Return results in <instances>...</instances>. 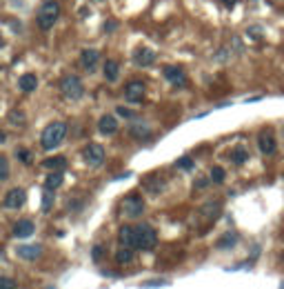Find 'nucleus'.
<instances>
[{
    "label": "nucleus",
    "mask_w": 284,
    "mask_h": 289,
    "mask_svg": "<svg viewBox=\"0 0 284 289\" xmlns=\"http://www.w3.org/2000/svg\"><path fill=\"white\" fill-rule=\"evenodd\" d=\"M158 245V234L151 225H138L135 227V249L153 251Z\"/></svg>",
    "instance_id": "nucleus-3"
},
{
    "label": "nucleus",
    "mask_w": 284,
    "mask_h": 289,
    "mask_svg": "<svg viewBox=\"0 0 284 289\" xmlns=\"http://www.w3.org/2000/svg\"><path fill=\"white\" fill-rule=\"evenodd\" d=\"M145 92L147 87L142 80H131L129 85L125 87V98L129 102H142V98H145Z\"/></svg>",
    "instance_id": "nucleus-7"
},
{
    "label": "nucleus",
    "mask_w": 284,
    "mask_h": 289,
    "mask_svg": "<svg viewBox=\"0 0 284 289\" xmlns=\"http://www.w3.org/2000/svg\"><path fill=\"white\" fill-rule=\"evenodd\" d=\"M211 180H213V183H218V185L224 183V169H222V167H213L211 169Z\"/></svg>",
    "instance_id": "nucleus-29"
},
{
    "label": "nucleus",
    "mask_w": 284,
    "mask_h": 289,
    "mask_svg": "<svg viewBox=\"0 0 284 289\" xmlns=\"http://www.w3.org/2000/svg\"><path fill=\"white\" fill-rule=\"evenodd\" d=\"M91 256H93V260H100V258H102V247H100V245H96V247H93Z\"/></svg>",
    "instance_id": "nucleus-34"
},
{
    "label": "nucleus",
    "mask_w": 284,
    "mask_h": 289,
    "mask_svg": "<svg viewBox=\"0 0 284 289\" xmlns=\"http://www.w3.org/2000/svg\"><path fill=\"white\" fill-rule=\"evenodd\" d=\"M16 156H18V160L22 165H31V158H34L29 149H18V151H16Z\"/></svg>",
    "instance_id": "nucleus-28"
},
{
    "label": "nucleus",
    "mask_w": 284,
    "mask_h": 289,
    "mask_svg": "<svg viewBox=\"0 0 284 289\" xmlns=\"http://www.w3.org/2000/svg\"><path fill=\"white\" fill-rule=\"evenodd\" d=\"M51 205H53V193H51V189H47L44 196H43V212H49Z\"/></svg>",
    "instance_id": "nucleus-31"
},
{
    "label": "nucleus",
    "mask_w": 284,
    "mask_h": 289,
    "mask_svg": "<svg viewBox=\"0 0 284 289\" xmlns=\"http://www.w3.org/2000/svg\"><path fill=\"white\" fill-rule=\"evenodd\" d=\"M65 136H67V122L56 120V122H51V125L44 127L43 136H40V144H43L44 151H51L63 143Z\"/></svg>",
    "instance_id": "nucleus-1"
},
{
    "label": "nucleus",
    "mask_w": 284,
    "mask_h": 289,
    "mask_svg": "<svg viewBox=\"0 0 284 289\" xmlns=\"http://www.w3.org/2000/svg\"><path fill=\"white\" fill-rule=\"evenodd\" d=\"M24 200H27V192L20 189V187H16V189H11V192H7L2 205H5L7 209H20L24 205Z\"/></svg>",
    "instance_id": "nucleus-8"
},
{
    "label": "nucleus",
    "mask_w": 284,
    "mask_h": 289,
    "mask_svg": "<svg viewBox=\"0 0 284 289\" xmlns=\"http://www.w3.org/2000/svg\"><path fill=\"white\" fill-rule=\"evenodd\" d=\"M43 167L49 169V171H63V169L67 167V158H65V156H53V158L44 160Z\"/></svg>",
    "instance_id": "nucleus-18"
},
{
    "label": "nucleus",
    "mask_w": 284,
    "mask_h": 289,
    "mask_svg": "<svg viewBox=\"0 0 284 289\" xmlns=\"http://www.w3.org/2000/svg\"><path fill=\"white\" fill-rule=\"evenodd\" d=\"M24 120H27V118H24V114H22V111H18V109L9 111V122H11V125L22 127V125H24Z\"/></svg>",
    "instance_id": "nucleus-26"
},
{
    "label": "nucleus",
    "mask_w": 284,
    "mask_h": 289,
    "mask_svg": "<svg viewBox=\"0 0 284 289\" xmlns=\"http://www.w3.org/2000/svg\"><path fill=\"white\" fill-rule=\"evenodd\" d=\"M120 209H122L125 216L138 218V216H142V212H145V200H142L140 196H127L125 200L120 202Z\"/></svg>",
    "instance_id": "nucleus-6"
},
{
    "label": "nucleus",
    "mask_w": 284,
    "mask_h": 289,
    "mask_svg": "<svg viewBox=\"0 0 284 289\" xmlns=\"http://www.w3.org/2000/svg\"><path fill=\"white\" fill-rule=\"evenodd\" d=\"M16 254L22 260H38L40 254H43V247L40 245H20L18 249H16Z\"/></svg>",
    "instance_id": "nucleus-15"
},
{
    "label": "nucleus",
    "mask_w": 284,
    "mask_h": 289,
    "mask_svg": "<svg viewBox=\"0 0 284 289\" xmlns=\"http://www.w3.org/2000/svg\"><path fill=\"white\" fill-rule=\"evenodd\" d=\"M118 241H120V245L133 249L135 247V227H129V225L120 227V231H118Z\"/></svg>",
    "instance_id": "nucleus-16"
},
{
    "label": "nucleus",
    "mask_w": 284,
    "mask_h": 289,
    "mask_svg": "<svg viewBox=\"0 0 284 289\" xmlns=\"http://www.w3.org/2000/svg\"><path fill=\"white\" fill-rule=\"evenodd\" d=\"M58 18H60V5L56 0H44L43 7L38 9V16H36L38 27L43 29V31H47V29H51L53 24H56Z\"/></svg>",
    "instance_id": "nucleus-2"
},
{
    "label": "nucleus",
    "mask_w": 284,
    "mask_h": 289,
    "mask_svg": "<svg viewBox=\"0 0 284 289\" xmlns=\"http://www.w3.org/2000/svg\"><path fill=\"white\" fill-rule=\"evenodd\" d=\"M82 158H85V163H87L89 167H100V165L105 163V147L98 143L87 144V147L82 149Z\"/></svg>",
    "instance_id": "nucleus-5"
},
{
    "label": "nucleus",
    "mask_w": 284,
    "mask_h": 289,
    "mask_svg": "<svg viewBox=\"0 0 284 289\" xmlns=\"http://www.w3.org/2000/svg\"><path fill=\"white\" fill-rule=\"evenodd\" d=\"M175 165H178L180 169H193V160L189 158V156H184V158H180Z\"/></svg>",
    "instance_id": "nucleus-32"
},
{
    "label": "nucleus",
    "mask_w": 284,
    "mask_h": 289,
    "mask_svg": "<svg viewBox=\"0 0 284 289\" xmlns=\"http://www.w3.org/2000/svg\"><path fill=\"white\" fill-rule=\"evenodd\" d=\"M236 242H238L236 234H224V236H222L220 241L216 242V247H218V249H229V247H233Z\"/></svg>",
    "instance_id": "nucleus-24"
},
{
    "label": "nucleus",
    "mask_w": 284,
    "mask_h": 289,
    "mask_svg": "<svg viewBox=\"0 0 284 289\" xmlns=\"http://www.w3.org/2000/svg\"><path fill=\"white\" fill-rule=\"evenodd\" d=\"M145 187H147V192H149L151 196H158V193L164 189V183H162L160 178H149V180H147Z\"/></svg>",
    "instance_id": "nucleus-23"
},
{
    "label": "nucleus",
    "mask_w": 284,
    "mask_h": 289,
    "mask_svg": "<svg viewBox=\"0 0 284 289\" xmlns=\"http://www.w3.org/2000/svg\"><path fill=\"white\" fill-rule=\"evenodd\" d=\"M2 45H5V40H2V36H0V49H2Z\"/></svg>",
    "instance_id": "nucleus-38"
},
{
    "label": "nucleus",
    "mask_w": 284,
    "mask_h": 289,
    "mask_svg": "<svg viewBox=\"0 0 284 289\" xmlns=\"http://www.w3.org/2000/svg\"><path fill=\"white\" fill-rule=\"evenodd\" d=\"M5 140H7V134H5V131H0V144L5 143Z\"/></svg>",
    "instance_id": "nucleus-37"
},
{
    "label": "nucleus",
    "mask_w": 284,
    "mask_h": 289,
    "mask_svg": "<svg viewBox=\"0 0 284 289\" xmlns=\"http://www.w3.org/2000/svg\"><path fill=\"white\" fill-rule=\"evenodd\" d=\"M258 144H260V151L266 156L275 154V138L271 131H262L260 136H258Z\"/></svg>",
    "instance_id": "nucleus-13"
},
{
    "label": "nucleus",
    "mask_w": 284,
    "mask_h": 289,
    "mask_svg": "<svg viewBox=\"0 0 284 289\" xmlns=\"http://www.w3.org/2000/svg\"><path fill=\"white\" fill-rule=\"evenodd\" d=\"M131 260H133V249L122 245L120 249L116 251V263H118V265H129Z\"/></svg>",
    "instance_id": "nucleus-21"
},
{
    "label": "nucleus",
    "mask_w": 284,
    "mask_h": 289,
    "mask_svg": "<svg viewBox=\"0 0 284 289\" xmlns=\"http://www.w3.org/2000/svg\"><path fill=\"white\" fill-rule=\"evenodd\" d=\"M231 160L236 165H244L246 160H249V151H246V147H242V144H238L236 149L231 151Z\"/></svg>",
    "instance_id": "nucleus-22"
},
{
    "label": "nucleus",
    "mask_w": 284,
    "mask_h": 289,
    "mask_svg": "<svg viewBox=\"0 0 284 289\" xmlns=\"http://www.w3.org/2000/svg\"><path fill=\"white\" fill-rule=\"evenodd\" d=\"M102 72H105V78L109 82H116L118 80V73H120V65H118L116 60H107Z\"/></svg>",
    "instance_id": "nucleus-19"
},
{
    "label": "nucleus",
    "mask_w": 284,
    "mask_h": 289,
    "mask_svg": "<svg viewBox=\"0 0 284 289\" xmlns=\"http://www.w3.org/2000/svg\"><path fill=\"white\" fill-rule=\"evenodd\" d=\"M18 87H20V92H24V94L36 92V87H38V78H36V73H24V76H20Z\"/></svg>",
    "instance_id": "nucleus-17"
},
{
    "label": "nucleus",
    "mask_w": 284,
    "mask_h": 289,
    "mask_svg": "<svg viewBox=\"0 0 284 289\" xmlns=\"http://www.w3.org/2000/svg\"><path fill=\"white\" fill-rule=\"evenodd\" d=\"M118 116H125V118H133V111L125 109V107H118Z\"/></svg>",
    "instance_id": "nucleus-35"
},
{
    "label": "nucleus",
    "mask_w": 284,
    "mask_h": 289,
    "mask_svg": "<svg viewBox=\"0 0 284 289\" xmlns=\"http://www.w3.org/2000/svg\"><path fill=\"white\" fill-rule=\"evenodd\" d=\"M131 136H133V138H140V140H142V138H149L151 129L147 125H140V122H138V125H131Z\"/></svg>",
    "instance_id": "nucleus-25"
},
{
    "label": "nucleus",
    "mask_w": 284,
    "mask_h": 289,
    "mask_svg": "<svg viewBox=\"0 0 284 289\" xmlns=\"http://www.w3.org/2000/svg\"><path fill=\"white\" fill-rule=\"evenodd\" d=\"M18 287V283H16L14 278H9V276H0V289H16Z\"/></svg>",
    "instance_id": "nucleus-30"
},
{
    "label": "nucleus",
    "mask_w": 284,
    "mask_h": 289,
    "mask_svg": "<svg viewBox=\"0 0 284 289\" xmlns=\"http://www.w3.org/2000/svg\"><path fill=\"white\" fill-rule=\"evenodd\" d=\"M222 2H224V7H229V9H231V7H236L238 0H222Z\"/></svg>",
    "instance_id": "nucleus-36"
},
{
    "label": "nucleus",
    "mask_w": 284,
    "mask_h": 289,
    "mask_svg": "<svg viewBox=\"0 0 284 289\" xmlns=\"http://www.w3.org/2000/svg\"><path fill=\"white\" fill-rule=\"evenodd\" d=\"M98 131L100 134H105V136H113L118 131V120L113 118V116H102L100 120H98Z\"/></svg>",
    "instance_id": "nucleus-14"
},
{
    "label": "nucleus",
    "mask_w": 284,
    "mask_h": 289,
    "mask_svg": "<svg viewBox=\"0 0 284 289\" xmlns=\"http://www.w3.org/2000/svg\"><path fill=\"white\" fill-rule=\"evenodd\" d=\"M34 231H36L34 220H27V218H22V220H18L14 225V236L16 238H29Z\"/></svg>",
    "instance_id": "nucleus-12"
},
{
    "label": "nucleus",
    "mask_w": 284,
    "mask_h": 289,
    "mask_svg": "<svg viewBox=\"0 0 284 289\" xmlns=\"http://www.w3.org/2000/svg\"><path fill=\"white\" fill-rule=\"evenodd\" d=\"M63 180H65L63 178V171H51L47 178H44V189H51V192H53V189H58L60 185H63Z\"/></svg>",
    "instance_id": "nucleus-20"
},
{
    "label": "nucleus",
    "mask_w": 284,
    "mask_h": 289,
    "mask_svg": "<svg viewBox=\"0 0 284 289\" xmlns=\"http://www.w3.org/2000/svg\"><path fill=\"white\" fill-rule=\"evenodd\" d=\"M60 92H63V96L67 98V100H80V98L85 96V85H82V80L78 76L69 73V76H65L63 82H60Z\"/></svg>",
    "instance_id": "nucleus-4"
},
{
    "label": "nucleus",
    "mask_w": 284,
    "mask_h": 289,
    "mask_svg": "<svg viewBox=\"0 0 284 289\" xmlns=\"http://www.w3.org/2000/svg\"><path fill=\"white\" fill-rule=\"evenodd\" d=\"M133 63L138 67H151L155 63V51L149 47H138L133 53Z\"/></svg>",
    "instance_id": "nucleus-9"
},
{
    "label": "nucleus",
    "mask_w": 284,
    "mask_h": 289,
    "mask_svg": "<svg viewBox=\"0 0 284 289\" xmlns=\"http://www.w3.org/2000/svg\"><path fill=\"white\" fill-rule=\"evenodd\" d=\"M98 60H100V53H98L96 49H85V51L80 53V65H82V69H87V72H93V69H96Z\"/></svg>",
    "instance_id": "nucleus-11"
},
{
    "label": "nucleus",
    "mask_w": 284,
    "mask_h": 289,
    "mask_svg": "<svg viewBox=\"0 0 284 289\" xmlns=\"http://www.w3.org/2000/svg\"><path fill=\"white\" fill-rule=\"evenodd\" d=\"M164 78H167L174 87H184L187 85V76H184V72L180 67H171V65H167V67H164Z\"/></svg>",
    "instance_id": "nucleus-10"
},
{
    "label": "nucleus",
    "mask_w": 284,
    "mask_h": 289,
    "mask_svg": "<svg viewBox=\"0 0 284 289\" xmlns=\"http://www.w3.org/2000/svg\"><path fill=\"white\" fill-rule=\"evenodd\" d=\"M9 178V160L5 156H0V180Z\"/></svg>",
    "instance_id": "nucleus-27"
},
{
    "label": "nucleus",
    "mask_w": 284,
    "mask_h": 289,
    "mask_svg": "<svg viewBox=\"0 0 284 289\" xmlns=\"http://www.w3.org/2000/svg\"><path fill=\"white\" fill-rule=\"evenodd\" d=\"M260 34H262V31H260V29H255V27H251L249 31H246V36H253V40H260Z\"/></svg>",
    "instance_id": "nucleus-33"
}]
</instances>
